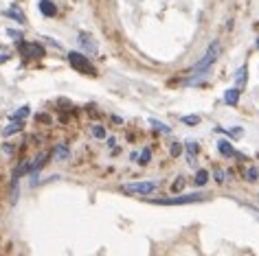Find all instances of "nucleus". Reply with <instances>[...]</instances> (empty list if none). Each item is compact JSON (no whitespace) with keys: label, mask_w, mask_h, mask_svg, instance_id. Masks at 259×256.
<instances>
[{"label":"nucleus","mask_w":259,"mask_h":256,"mask_svg":"<svg viewBox=\"0 0 259 256\" xmlns=\"http://www.w3.org/2000/svg\"><path fill=\"white\" fill-rule=\"evenodd\" d=\"M257 177H259V171L255 169V166H251V169L246 171V180H249V182H255Z\"/></svg>","instance_id":"nucleus-20"},{"label":"nucleus","mask_w":259,"mask_h":256,"mask_svg":"<svg viewBox=\"0 0 259 256\" xmlns=\"http://www.w3.org/2000/svg\"><path fill=\"white\" fill-rule=\"evenodd\" d=\"M183 184H185V177H178V180L174 182V191H180V188H183Z\"/></svg>","instance_id":"nucleus-23"},{"label":"nucleus","mask_w":259,"mask_h":256,"mask_svg":"<svg viewBox=\"0 0 259 256\" xmlns=\"http://www.w3.org/2000/svg\"><path fill=\"white\" fill-rule=\"evenodd\" d=\"M216 180H218V182H224V180H227V175H224V171H220V169L216 171Z\"/></svg>","instance_id":"nucleus-25"},{"label":"nucleus","mask_w":259,"mask_h":256,"mask_svg":"<svg viewBox=\"0 0 259 256\" xmlns=\"http://www.w3.org/2000/svg\"><path fill=\"white\" fill-rule=\"evenodd\" d=\"M121 188L132 195H152L158 188V182H130V184H123Z\"/></svg>","instance_id":"nucleus-3"},{"label":"nucleus","mask_w":259,"mask_h":256,"mask_svg":"<svg viewBox=\"0 0 259 256\" xmlns=\"http://www.w3.org/2000/svg\"><path fill=\"white\" fill-rule=\"evenodd\" d=\"M187 158H189V164H196V155H198V144L196 142H187Z\"/></svg>","instance_id":"nucleus-10"},{"label":"nucleus","mask_w":259,"mask_h":256,"mask_svg":"<svg viewBox=\"0 0 259 256\" xmlns=\"http://www.w3.org/2000/svg\"><path fill=\"white\" fill-rule=\"evenodd\" d=\"M79 44L88 53H97V42L90 37V33H79Z\"/></svg>","instance_id":"nucleus-5"},{"label":"nucleus","mask_w":259,"mask_h":256,"mask_svg":"<svg viewBox=\"0 0 259 256\" xmlns=\"http://www.w3.org/2000/svg\"><path fill=\"white\" fill-rule=\"evenodd\" d=\"M53 153H55V158H57V160H66L70 155V151H68V147H66V144H57Z\"/></svg>","instance_id":"nucleus-12"},{"label":"nucleus","mask_w":259,"mask_h":256,"mask_svg":"<svg viewBox=\"0 0 259 256\" xmlns=\"http://www.w3.org/2000/svg\"><path fill=\"white\" fill-rule=\"evenodd\" d=\"M29 112H31V110L26 108V105H22V108H18V110L13 112V119H11V121H18V123H22V119H26V116H29Z\"/></svg>","instance_id":"nucleus-13"},{"label":"nucleus","mask_w":259,"mask_h":256,"mask_svg":"<svg viewBox=\"0 0 259 256\" xmlns=\"http://www.w3.org/2000/svg\"><path fill=\"white\" fill-rule=\"evenodd\" d=\"M246 81H249V66L244 64L238 70V75H235V86H238V90H242V88L246 86Z\"/></svg>","instance_id":"nucleus-8"},{"label":"nucleus","mask_w":259,"mask_h":256,"mask_svg":"<svg viewBox=\"0 0 259 256\" xmlns=\"http://www.w3.org/2000/svg\"><path fill=\"white\" fill-rule=\"evenodd\" d=\"M150 160H152V151H150V149H143V153L139 158V164H147Z\"/></svg>","instance_id":"nucleus-19"},{"label":"nucleus","mask_w":259,"mask_h":256,"mask_svg":"<svg viewBox=\"0 0 259 256\" xmlns=\"http://www.w3.org/2000/svg\"><path fill=\"white\" fill-rule=\"evenodd\" d=\"M44 162H46V153H40L35 160H33V164H29V173H35L40 166H44Z\"/></svg>","instance_id":"nucleus-11"},{"label":"nucleus","mask_w":259,"mask_h":256,"mask_svg":"<svg viewBox=\"0 0 259 256\" xmlns=\"http://www.w3.org/2000/svg\"><path fill=\"white\" fill-rule=\"evenodd\" d=\"M231 136H242V133H244V129H242V127H233V129L229 131Z\"/></svg>","instance_id":"nucleus-24"},{"label":"nucleus","mask_w":259,"mask_h":256,"mask_svg":"<svg viewBox=\"0 0 259 256\" xmlns=\"http://www.w3.org/2000/svg\"><path fill=\"white\" fill-rule=\"evenodd\" d=\"M207 182H209V173H207L205 169H200V171L196 173V184H198V186H205Z\"/></svg>","instance_id":"nucleus-15"},{"label":"nucleus","mask_w":259,"mask_h":256,"mask_svg":"<svg viewBox=\"0 0 259 256\" xmlns=\"http://www.w3.org/2000/svg\"><path fill=\"white\" fill-rule=\"evenodd\" d=\"M68 62H70V66H73V68L81 70V72H86V75H95V68H92L90 59L84 57V55H81V53L70 51V53H68Z\"/></svg>","instance_id":"nucleus-4"},{"label":"nucleus","mask_w":259,"mask_h":256,"mask_svg":"<svg viewBox=\"0 0 259 256\" xmlns=\"http://www.w3.org/2000/svg\"><path fill=\"white\" fill-rule=\"evenodd\" d=\"M180 151H183V144L174 142V144H172V155H180Z\"/></svg>","instance_id":"nucleus-22"},{"label":"nucleus","mask_w":259,"mask_h":256,"mask_svg":"<svg viewBox=\"0 0 259 256\" xmlns=\"http://www.w3.org/2000/svg\"><path fill=\"white\" fill-rule=\"evenodd\" d=\"M22 129V123H18V121H13L9 127H4V136H11V133H15V131H20Z\"/></svg>","instance_id":"nucleus-17"},{"label":"nucleus","mask_w":259,"mask_h":256,"mask_svg":"<svg viewBox=\"0 0 259 256\" xmlns=\"http://www.w3.org/2000/svg\"><path fill=\"white\" fill-rule=\"evenodd\" d=\"M183 123H185V125H191V127H194V125H198V123H200V116H198V114L183 116Z\"/></svg>","instance_id":"nucleus-18"},{"label":"nucleus","mask_w":259,"mask_h":256,"mask_svg":"<svg viewBox=\"0 0 259 256\" xmlns=\"http://www.w3.org/2000/svg\"><path fill=\"white\" fill-rule=\"evenodd\" d=\"M40 11L46 18H55V15H57V7H55L51 0H40Z\"/></svg>","instance_id":"nucleus-7"},{"label":"nucleus","mask_w":259,"mask_h":256,"mask_svg":"<svg viewBox=\"0 0 259 256\" xmlns=\"http://www.w3.org/2000/svg\"><path fill=\"white\" fill-rule=\"evenodd\" d=\"M92 133H95V138H99V140H101V138H106V129H103L101 125H95V127H92Z\"/></svg>","instance_id":"nucleus-21"},{"label":"nucleus","mask_w":259,"mask_h":256,"mask_svg":"<svg viewBox=\"0 0 259 256\" xmlns=\"http://www.w3.org/2000/svg\"><path fill=\"white\" fill-rule=\"evenodd\" d=\"M218 149H220V153H222L224 158H235V155H242V153L235 151L233 144H231L229 140H218Z\"/></svg>","instance_id":"nucleus-6"},{"label":"nucleus","mask_w":259,"mask_h":256,"mask_svg":"<svg viewBox=\"0 0 259 256\" xmlns=\"http://www.w3.org/2000/svg\"><path fill=\"white\" fill-rule=\"evenodd\" d=\"M150 125H152L156 131H163V133H172V129H169L167 125H163L161 121H156V119H150Z\"/></svg>","instance_id":"nucleus-14"},{"label":"nucleus","mask_w":259,"mask_h":256,"mask_svg":"<svg viewBox=\"0 0 259 256\" xmlns=\"http://www.w3.org/2000/svg\"><path fill=\"white\" fill-rule=\"evenodd\" d=\"M198 202H205V195L189 193V195H178V197L152 199V204H156V206H185V204H198Z\"/></svg>","instance_id":"nucleus-2"},{"label":"nucleus","mask_w":259,"mask_h":256,"mask_svg":"<svg viewBox=\"0 0 259 256\" xmlns=\"http://www.w3.org/2000/svg\"><path fill=\"white\" fill-rule=\"evenodd\" d=\"M257 51H259V37H257Z\"/></svg>","instance_id":"nucleus-26"},{"label":"nucleus","mask_w":259,"mask_h":256,"mask_svg":"<svg viewBox=\"0 0 259 256\" xmlns=\"http://www.w3.org/2000/svg\"><path fill=\"white\" fill-rule=\"evenodd\" d=\"M224 103L227 105H238L240 103V90L238 88H229V90L224 92Z\"/></svg>","instance_id":"nucleus-9"},{"label":"nucleus","mask_w":259,"mask_h":256,"mask_svg":"<svg viewBox=\"0 0 259 256\" xmlns=\"http://www.w3.org/2000/svg\"><path fill=\"white\" fill-rule=\"evenodd\" d=\"M218 55H220V42H218V40H213L211 44H209V48H207L205 57H202L196 66H191V72H194V75H202V72L209 70V68L213 66V62L218 59Z\"/></svg>","instance_id":"nucleus-1"},{"label":"nucleus","mask_w":259,"mask_h":256,"mask_svg":"<svg viewBox=\"0 0 259 256\" xmlns=\"http://www.w3.org/2000/svg\"><path fill=\"white\" fill-rule=\"evenodd\" d=\"M7 15H9V18H13L15 22H20V24H24V15H22L15 7H13V9H9V11H7Z\"/></svg>","instance_id":"nucleus-16"}]
</instances>
